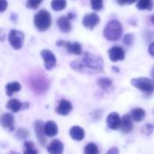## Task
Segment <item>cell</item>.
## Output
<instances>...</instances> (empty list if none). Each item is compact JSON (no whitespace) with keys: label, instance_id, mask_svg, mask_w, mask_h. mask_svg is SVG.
<instances>
[{"label":"cell","instance_id":"1","mask_svg":"<svg viewBox=\"0 0 154 154\" xmlns=\"http://www.w3.org/2000/svg\"><path fill=\"white\" fill-rule=\"evenodd\" d=\"M70 67L78 72L94 75L104 71V61L100 56L84 52L80 59L70 63Z\"/></svg>","mask_w":154,"mask_h":154},{"label":"cell","instance_id":"2","mask_svg":"<svg viewBox=\"0 0 154 154\" xmlns=\"http://www.w3.org/2000/svg\"><path fill=\"white\" fill-rule=\"evenodd\" d=\"M29 85L32 90L36 94H43L48 90L50 81L44 74L36 72L29 78Z\"/></svg>","mask_w":154,"mask_h":154},{"label":"cell","instance_id":"3","mask_svg":"<svg viewBox=\"0 0 154 154\" xmlns=\"http://www.w3.org/2000/svg\"><path fill=\"white\" fill-rule=\"evenodd\" d=\"M123 25L119 21L111 20L106 25L103 32V35L106 40L116 42L121 38L123 34Z\"/></svg>","mask_w":154,"mask_h":154},{"label":"cell","instance_id":"4","mask_svg":"<svg viewBox=\"0 0 154 154\" xmlns=\"http://www.w3.org/2000/svg\"><path fill=\"white\" fill-rule=\"evenodd\" d=\"M34 25L39 31H46L51 25V16L47 10H41L34 15Z\"/></svg>","mask_w":154,"mask_h":154},{"label":"cell","instance_id":"5","mask_svg":"<svg viewBox=\"0 0 154 154\" xmlns=\"http://www.w3.org/2000/svg\"><path fill=\"white\" fill-rule=\"evenodd\" d=\"M132 85L137 89L145 92V93H152L154 91V80L148 78H136L133 79L131 81Z\"/></svg>","mask_w":154,"mask_h":154},{"label":"cell","instance_id":"6","mask_svg":"<svg viewBox=\"0 0 154 154\" xmlns=\"http://www.w3.org/2000/svg\"><path fill=\"white\" fill-rule=\"evenodd\" d=\"M24 40V33L18 30H12L8 34V41L11 46L15 50H20Z\"/></svg>","mask_w":154,"mask_h":154},{"label":"cell","instance_id":"7","mask_svg":"<svg viewBox=\"0 0 154 154\" xmlns=\"http://www.w3.org/2000/svg\"><path fill=\"white\" fill-rule=\"evenodd\" d=\"M57 46H63L67 49L68 52L70 54L80 55L82 53V47L79 42H71L67 41H59L57 42Z\"/></svg>","mask_w":154,"mask_h":154},{"label":"cell","instance_id":"8","mask_svg":"<svg viewBox=\"0 0 154 154\" xmlns=\"http://www.w3.org/2000/svg\"><path fill=\"white\" fill-rule=\"evenodd\" d=\"M109 59L113 62H116L119 60H124L125 57V50L121 46H114L108 51Z\"/></svg>","mask_w":154,"mask_h":154},{"label":"cell","instance_id":"9","mask_svg":"<svg viewBox=\"0 0 154 154\" xmlns=\"http://www.w3.org/2000/svg\"><path fill=\"white\" fill-rule=\"evenodd\" d=\"M43 60H44V66L45 69L48 70H51V69H53L56 65V57L55 55L49 50H43L41 52Z\"/></svg>","mask_w":154,"mask_h":154},{"label":"cell","instance_id":"10","mask_svg":"<svg viewBox=\"0 0 154 154\" xmlns=\"http://www.w3.org/2000/svg\"><path fill=\"white\" fill-rule=\"evenodd\" d=\"M100 22V18L99 16L96 14V13H89V14H87L83 20H82V23H83V25L90 30L94 29L95 26H97L98 24V23Z\"/></svg>","mask_w":154,"mask_h":154},{"label":"cell","instance_id":"11","mask_svg":"<svg viewBox=\"0 0 154 154\" xmlns=\"http://www.w3.org/2000/svg\"><path fill=\"white\" fill-rule=\"evenodd\" d=\"M106 125L111 130H118L121 125V118L116 112L110 113L106 118Z\"/></svg>","mask_w":154,"mask_h":154},{"label":"cell","instance_id":"12","mask_svg":"<svg viewBox=\"0 0 154 154\" xmlns=\"http://www.w3.org/2000/svg\"><path fill=\"white\" fill-rule=\"evenodd\" d=\"M0 123L4 128L13 131L14 125V117L13 115H11L9 113H5L0 117Z\"/></svg>","mask_w":154,"mask_h":154},{"label":"cell","instance_id":"13","mask_svg":"<svg viewBox=\"0 0 154 154\" xmlns=\"http://www.w3.org/2000/svg\"><path fill=\"white\" fill-rule=\"evenodd\" d=\"M72 110V105L66 99L60 100L59 106L56 108V112L60 116H68Z\"/></svg>","mask_w":154,"mask_h":154},{"label":"cell","instance_id":"14","mask_svg":"<svg viewBox=\"0 0 154 154\" xmlns=\"http://www.w3.org/2000/svg\"><path fill=\"white\" fill-rule=\"evenodd\" d=\"M120 129L124 134H129L134 129L133 120L129 115H125L123 118L121 119V125Z\"/></svg>","mask_w":154,"mask_h":154},{"label":"cell","instance_id":"15","mask_svg":"<svg viewBox=\"0 0 154 154\" xmlns=\"http://www.w3.org/2000/svg\"><path fill=\"white\" fill-rule=\"evenodd\" d=\"M63 149V143L59 140H53L47 147V151L50 154H62Z\"/></svg>","mask_w":154,"mask_h":154},{"label":"cell","instance_id":"16","mask_svg":"<svg viewBox=\"0 0 154 154\" xmlns=\"http://www.w3.org/2000/svg\"><path fill=\"white\" fill-rule=\"evenodd\" d=\"M44 126L42 121H36L35 122V134L37 136V139L39 141V143L43 145L46 142V138L44 136Z\"/></svg>","mask_w":154,"mask_h":154},{"label":"cell","instance_id":"17","mask_svg":"<svg viewBox=\"0 0 154 154\" xmlns=\"http://www.w3.org/2000/svg\"><path fill=\"white\" fill-rule=\"evenodd\" d=\"M69 134L71 138L75 141H82L85 137V131L82 127L75 125L70 128Z\"/></svg>","mask_w":154,"mask_h":154},{"label":"cell","instance_id":"18","mask_svg":"<svg viewBox=\"0 0 154 154\" xmlns=\"http://www.w3.org/2000/svg\"><path fill=\"white\" fill-rule=\"evenodd\" d=\"M44 134L49 137H54L58 134V126L53 121H48L44 125Z\"/></svg>","mask_w":154,"mask_h":154},{"label":"cell","instance_id":"19","mask_svg":"<svg viewBox=\"0 0 154 154\" xmlns=\"http://www.w3.org/2000/svg\"><path fill=\"white\" fill-rule=\"evenodd\" d=\"M57 23H58V26H59V28L60 29L61 32H70V30H71V23H70V21L67 17H65V16L60 17L58 19Z\"/></svg>","mask_w":154,"mask_h":154},{"label":"cell","instance_id":"20","mask_svg":"<svg viewBox=\"0 0 154 154\" xmlns=\"http://www.w3.org/2000/svg\"><path fill=\"white\" fill-rule=\"evenodd\" d=\"M132 120L135 121V122H141L144 119L145 117V111L143 108L137 107L134 108L131 111V115H130Z\"/></svg>","mask_w":154,"mask_h":154},{"label":"cell","instance_id":"21","mask_svg":"<svg viewBox=\"0 0 154 154\" xmlns=\"http://www.w3.org/2000/svg\"><path fill=\"white\" fill-rule=\"evenodd\" d=\"M21 88H22V87H21L20 83H18V82H11V83H8L5 86L6 95L8 97H11L13 95V93H15V92L20 91Z\"/></svg>","mask_w":154,"mask_h":154},{"label":"cell","instance_id":"22","mask_svg":"<svg viewBox=\"0 0 154 154\" xmlns=\"http://www.w3.org/2000/svg\"><path fill=\"white\" fill-rule=\"evenodd\" d=\"M6 107L10 109L12 112L16 113L23 108V104L17 99H10L6 104Z\"/></svg>","mask_w":154,"mask_h":154},{"label":"cell","instance_id":"23","mask_svg":"<svg viewBox=\"0 0 154 154\" xmlns=\"http://www.w3.org/2000/svg\"><path fill=\"white\" fill-rule=\"evenodd\" d=\"M136 7L139 10H152L153 8V4L151 0H141L137 2Z\"/></svg>","mask_w":154,"mask_h":154},{"label":"cell","instance_id":"24","mask_svg":"<svg viewBox=\"0 0 154 154\" xmlns=\"http://www.w3.org/2000/svg\"><path fill=\"white\" fill-rule=\"evenodd\" d=\"M97 85L102 88V89H105V90H107L109 89L112 85H113V82L110 79L108 78H99L97 79Z\"/></svg>","mask_w":154,"mask_h":154},{"label":"cell","instance_id":"25","mask_svg":"<svg viewBox=\"0 0 154 154\" xmlns=\"http://www.w3.org/2000/svg\"><path fill=\"white\" fill-rule=\"evenodd\" d=\"M84 154H99L98 147L94 143H89L84 149Z\"/></svg>","mask_w":154,"mask_h":154},{"label":"cell","instance_id":"26","mask_svg":"<svg viewBox=\"0 0 154 154\" xmlns=\"http://www.w3.org/2000/svg\"><path fill=\"white\" fill-rule=\"evenodd\" d=\"M51 7L54 11H61L66 7L67 2L64 0H54L51 2Z\"/></svg>","mask_w":154,"mask_h":154},{"label":"cell","instance_id":"27","mask_svg":"<svg viewBox=\"0 0 154 154\" xmlns=\"http://www.w3.org/2000/svg\"><path fill=\"white\" fill-rule=\"evenodd\" d=\"M24 147L25 151L23 154H38V151L34 148V144L32 142H25Z\"/></svg>","mask_w":154,"mask_h":154},{"label":"cell","instance_id":"28","mask_svg":"<svg viewBox=\"0 0 154 154\" xmlns=\"http://www.w3.org/2000/svg\"><path fill=\"white\" fill-rule=\"evenodd\" d=\"M91 7L95 11H99L103 8V1L101 0H92L90 2Z\"/></svg>","mask_w":154,"mask_h":154},{"label":"cell","instance_id":"29","mask_svg":"<svg viewBox=\"0 0 154 154\" xmlns=\"http://www.w3.org/2000/svg\"><path fill=\"white\" fill-rule=\"evenodd\" d=\"M29 136V132L24 129V128H20L18 129L17 133H16V137L19 139V140H22V139H25Z\"/></svg>","mask_w":154,"mask_h":154},{"label":"cell","instance_id":"30","mask_svg":"<svg viewBox=\"0 0 154 154\" xmlns=\"http://www.w3.org/2000/svg\"><path fill=\"white\" fill-rule=\"evenodd\" d=\"M123 42L126 46H131L133 44V42H134V34H132V33L125 34L124 39H123Z\"/></svg>","mask_w":154,"mask_h":154},{"label":"cell","instance_id":"31","mask_svg":"<svg viewBox=\"0 0 154 154\" xmlns=\"http://www.w3.org/2000/svg\"><path fill=\"white\" fill-rule=\"evenodd\" d=\"M153 130V125H152V124H147V125H145L143 126V133L145 135H150V134H152Z\"/></svg>","mask_w":154,"mask_h":154},{"label":"cell","instance_id":"32","mask_svg":"<svg viewBox=\"0 0 154 154\" xmlns=\"http://www.w3.org/2000/svg\"><path fill=\"white\" fill-rule=\"evenodd\" d=\"M42 1H35V0H30L26 3V6L31 9H36L40 5Z\"/></svg>","mask_w":154,"mask_h":154},{"label":"cell","instance_id":"33","mask_svg":"<svg viewBox=\"0 0 154 154\" xmlns=\"http://www.w3.org/2000/svg\"><path fill=\"white\" fill-rule=\"evenodd\" d=\"M7 8V2L5 0H0V13L4 12Z\"/></svg>","mask_w":154,"mask_h":154},{"label":"cell","instance_id":"34","mask_svg":"<svg viewBox=\"0 0 154 154\" xmlns=\"http://www.w3.org/2000/svg\"><path fill=\"white\" fill-rule=\"evenodd\" d=\"M119 153V150L116 147H113L111 149H109V151L107 152L106 154H118Z\"/></svg>","mask_w":154,"mask_h":154},{"label":"cell","instance_id":"35","mask_svg":"<svg viewBox=\"0 0 154 154\" xmlns=\"http://www.w3.org/2000/svg\"><path fill=\"white\" fill-rule=\"evenodd\" d=\"M149 53L154 57V42H152L151 44H150V46H149Z\"/></svg>","mask_w":154,"mask_h":154},{"label":"cell","instance_id":"36","mask_svg":"<svg viewBox=\"0 0 154 154\" xmlns=\"http://www.w3.org/2000/svg\"><path fill=\"white\" fill-rule=\"evenodd\" d=\"M75 17V14H72V13H69V14H68V16H67V18L70 21L71 19H73Z\"/></svg>","mask_w":154,"mask_h":154},{"label":"cell","instance_id":"37","mask_svg":"<svg viewBox=\"0 0 154 154\" xmlns=\"http://www.w3.org/2000/svg\"><path fill=\"white\" fill-rule=\"evenodd\" d=\"M152 79H153L154 80V66L153 68H152Z\"/></svg>","mask_w":154,"mask_h":154},{"label":"cell","instance_id":"38","mask_svg":"<svg viewBox=\"0 0 154 154\" xmlns=\"http://www.w3.org/2000/svg\"><path fill=\"white\" fill-rule=\"evenodd\" d=\"M113 69H114L116 73H117V72H119V69H116V67H113Z\"/></svg>","mask_w":154,"mask_h":154},{"label":"cell","instance_id":"39","mask_svg":"<svg viewBox=\"0 0 154 154\" xmlns=\"http://www.w3.org/2000/svg\"><path fill=\"white\" fill-rule=\"evenodd\" d=\"M152 23H154V14L152 16Z\"/></svg>","mask_w":154,"mask_h":154},{"label":"cell","instance_id":"40","mask_svg":"<svg viewBox=\"0 0 154 154\" xmlns=\"http://www.w3.org/2000/svg\"><path fill=\"white\" fill-rule=\"evenodd\" d=\"M8 154H17V153H15V152H9Z\"/></svg>","mask_w":154,"mask_h":154}]
</instances>
